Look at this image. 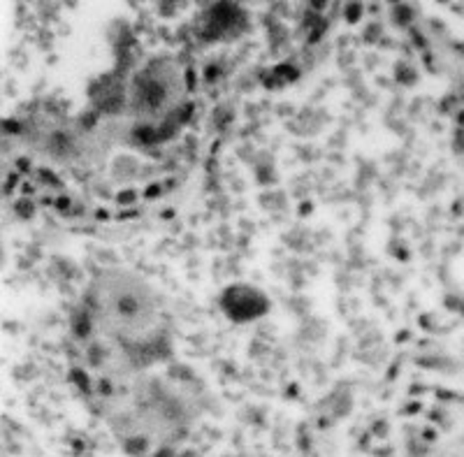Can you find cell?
<instances>
[{
    "mask_svg": "<svg viewBox=\"0 0 464 457\" xmlns=\"http://www.w3.org/2000/svg\"><path fill=\"white\" fill-rule=\"evenodd\" d=\"M80 318L74 332H80L93 367L111 384L144 374L172 346L163 300L128 269H105L91 279Z\"/></svg>",
    "mask_w": 464,
    "mask_h": 457,
    "instance_id": "obj_1",
    "label": "cell"
}]
</instances>
